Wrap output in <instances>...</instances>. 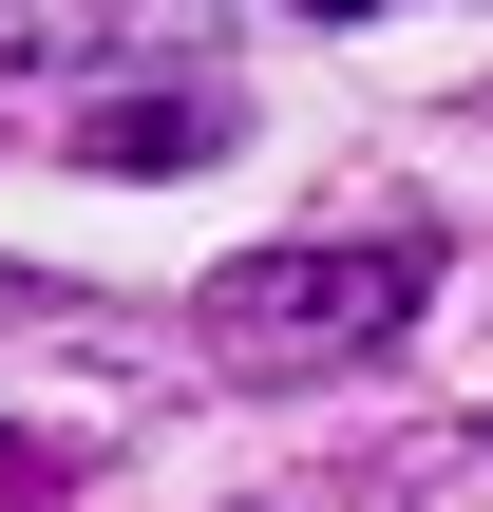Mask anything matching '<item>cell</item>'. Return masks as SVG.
<instances>
[{
    "label": "cell",
    "mask_w": 493,
    "mask_h": 512,
    "mask_svg": "<svg viewBox=\"0 0 493 512\" xmlns=\"http://www.w3.org/2000/svg\"><path fill=\"white\" fill-rule=\"evenodd\" d=\"M209 133H228V95H114V114H95L114 171H171V152H209Z\"/></svg>",
    "instance_id": "obj_3"
},
{
    "label": "cell",
    "mask_w": 493,
    "mask_h": 512,
    "mask_svg": "<svg viewBox=\"0 0 493 512\" xmlns=\"http://www.w3.org/2000/svg\"><path fill=\"white\" fill-rule=\"evenodd\" d=\"M114 57L209 76L190 57V0H0V76H114Z\"/></svg>",
    "instance_id": "obj_2"
},
{
    "label": "cell",
    "mask_w": 493,
    "mask_h": 512,
    "mask_svg": "<svg viewBox=\"0 0 493 512\" xmlns=\"http://www.w3.org/2000/svg\"><path fill=\"white\" fill-rule=\"evenodd\" d=\"M0 512H76V456H38V437H0Z\"/></svg>",
    "instance_id": "obj_4"
},
{
    "label": "cell",
    "mask_w": 493,
    "mask_h": 512,
    "mask_svg": "<svg viewBox=\"0 0 493 512\" xmlns=\"http://www.w3.org/2000/svg\"><path fill=\"white\" fill-rule=\"evenodd\" d=\"M418 304H437V228H304V247H228L190 285V342L228 380H323V361H380Z\"/></svg>",
    "instance_id": "obj_1"
},
{
    "label": "cell",
    "mask_w": 493,
    "mask_h": 512,
    "mask_svg": "<svg viewBox=\"0 0 493 512\" xmlns=\"http://www.w3.org/2000/svg\"><path fill=\"white\" fill-rule=\"evenodd\" d=\"M304 19H361V0H304Z\"/></svg>",
    "instance_id": "obj_5"
}]
</instances>
